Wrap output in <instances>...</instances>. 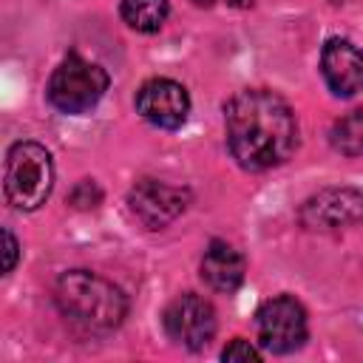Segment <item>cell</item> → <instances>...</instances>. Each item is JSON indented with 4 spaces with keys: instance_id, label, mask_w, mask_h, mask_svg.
<instances>
[{
    "instance_id": "obj_1",
    "label": "cell",
    "mask_w": 363,
    "mask_h": 363,
    "mask_svg": "<svg viewBox=\"0 0 363 363\" xmlns=\"http://www.w3.org/2000/svg\"><path fill=\"white\" fill-rule=\"evenodd\" d=\"M227 145L233 159L247 170L284 164L298 147V122L286 99L264 88L238 91L224 105Z\"/></svg>"
},
{
    "instance_id": "obj_2",
    "label": "cell",
    "mask_w": 363,
    "mask_h": 363,
    "mask_svg": "<svg viewBox=\"0 0 363 363\" xmlns=\"http://www.w3.org/2000/svg\"><path fill=\"white\" fill-rule=\"evenodd\" d=\"M54 301L68 320L94 332H108L119 326L128 315V301L122 289L88 269H71L60 275L54 286Z\"/></svg>"
},
{
    "instance_id": "obj_3",
    "label": "cell",
    "mask_w": 363,
    "mask_h": 363,
    "mask_svg": "<svg viewBox=\"0 0 363 363\" xmlns=\"http://www.w3.org/2000/svg\"><path fill=\"white\" fill-rule=\"evenodd\" d=\"M54 164L51 153L37 142H17L6 153V199L17 210H37L51 196Z\"/></svg>"
},
{
    "instance_id": "obj_4",
    "label": "cell",
    "mask_w": 363,
    "mask_h": 363,
    "mask_svg": "<svg viewBox=\"0 0 363 363\" xmlns=\"http://www.w3.org/2000/svg\"><path fill=\"white\" fill-rule=\"evenodd\" d=\"M108 91V74L102 65L68 54L48 79V102L62 113L91 111Z\"/></svg>"
},
{
    "instance_id": "obj_5",
    "label": "cell",
    "mask_w": 363,
    "mask_h": 363,
    "mask_svg": "<svg viewBox=\"0 0 363 363\" xmlns=\"http://www.w3.org/2000/svg\"><path fill=\"white\" fill-rule=\"evenodd\" d=\"M255 329H258V343L275 354H289L301 349L309 332L303 306L289 295L264 301L255 315Z\"/></svg>"
},
{
    "instance_id": "obj_6",
    "label": "cell",
    "mask_w": 363,
    "mask_h": 363,
    "mask_svg": "<svg viewBox=\"0 0 363 363\" xmlns=\"http://www.w3.org/2000/svg\"><path fill=\"white\" fill-rule=\"evenodd\" d=\"M164 332L173 343L184 349H201L216 335V309L196 292L179 295L164 309Z\"/></svg>"
},
{
    "instance_id": "obj_7",
    "label": "cell",
    "mask_w": 363,
    "mask_h": 363,
    "mask_svg": "<svg viewBox=\"0 0 363 363\" xmlns=\"http://www.w3.org/2000/svg\"><path fill=\"white\" fill-rule=\"evenodd\" d=\"M190 193L156 179H142L133 184L130 196H128V207L130 213L147 227V230H162L167 227L173 218H179L187 210Z\"/></svg>"
},
{
    "instance_id": "obj_8",
    "label": "cell",
    "mask_w": 363,
    "mask_h": 363,
    "mask_svg": "<svg viewBox=\"0 0 363 363\" xmlns=\"http://www.w3.org/2000/svg\"><path fill=\"white\" fill-rule=\"evenodd\" d=\"M136 111L142 113L145 122L162 130H176L184 125L190 113V96L179 82L167 77H156L136 91Z\"/></svg>"
},
{
    "instance_id": "obj_9",
    "label": "cell",
    "mask_w": 363,
    "mask_h": 363,
    "mask_svg": "<svg viewBox=\"0 0 363 363\" xmlns=\"http://www.w3.org/2000/svg\"><path fill=\"white\" fill-rule=\"evenodd\" d=\"M320 71L332 94L354 96L363 91V48L352 40L332 37L320 51Z\"/></svg>"
},
{
    "instance_id": "obj_10",
    "label": "cell",
    "mask_w": 363,
    "mask_h": 363,
    "mask_svg": "<svg viewBox=\"0 0 363 363\" xmlns=\"http://www.w3.org/2000/svg\"><path fill=\"white\" fill-rule=\"evenodd\" d=\"M301 221L312 230H337L363 221V193L320 190L301 207Z\"/></svg>"
},
{
    "instance_id": "obj_11",
    "label": "cell",
    "mask_w": 363,
    "mask_h": 363,
    "mask_svg": "<svg viewBox=\"0 0 363 363\" xmlns=\"http://www.w3.org/2000/svg\"><path fill=\"white\" fill-rule=\"evenodd\" d=\"M247 272L244 255L227 241H210L201 258V278L216 292H233L241 286Z\"/></svg>"
},
{
    "instance_id": "obj_12",
    "label": "cell",
    "mask_w": 363,
    "mask_h": 363,
    "mask_svg": "<svg viewBox=\"0 0 363 363\" xmlns=\"http://www.w3.org/2000/svg\"><path fill=\"white\" fill-rule=\"evenodd\" d=\"M167 0H122V20L142 34H153L167 20Z\"/></svg>"
},
{
    "instance_id": "obj_13",
    "label": "cell",
    "mask_w": 363,
    "mask_h": 363,
    "mask_svg": "<svg viewBox=\"0 0 363 363\" xmlns=\"http://www.w3.org/2000/svg\"><path fill=\"white\" fill-rule=\"evenodd\" d=\"M329 142L343 156H360L363 153V111H352L340 116L329 130Z\"/></svg>"
},
{
    "instance_id": "obj_14",
    "label": "cell",
    "mask_w": 363,
    "mask_h": 363,
    "mask_svg": "<svg viewBox=\"0 0 363 363\" xmlns=\"http://www.w3.org/2000/svg\"><path fill=\"white\" fill-rule=\"evenodd\" d=\"M221 360H230V363H255V360H261V352L250 343V340H244V337H235L224 352H221Z\"/></svg>"
},
{
    "instance_id": "obj_15",
    "label": "cell",
    "mask_w": 363,
    "mask_h": 363,
    "mask_svg": "<svg viewBox=\"0 0 363 363\" xmlns=\"http://www.w3.org/2000/svg\"><path fill=\"white\" fill-rule=\"evenodd\" d=\"M71 201H74L77 207H96V201H99V187H96L94 182H82V184H77V190L71 193Z\"/></svg>"
},
{
    "instance_id": "obj_16",
    "label": "cell",
    "mask_w": 363,
    "mask_h": 363,
    "mask_svg": "<svg viewBox=\"0 0 363 363\" xmlns=\"http://www.w3.org/2000/svg\"><path fill=\"white\" fill-rule=\"evenodd\" d=\"M17 255H20V244L14 238L11 230H3V275H9L17 264Z\"/></svg>"
},
{
    "instance_id": "obj_17",
    "label": "cell",
    "mask_w": 363,
    "mask_h": 363,
    "mask_svg": "<svg viewBox=\"0 0 363 363\" xmlns=\"http://www.w3.org/2000/svg\"><path fill=\"white\" fill-rule=\"evenodd\" d=\"M193 3H196V6H210L213 0H193Z\"/></svg>"
}]
</instances>
